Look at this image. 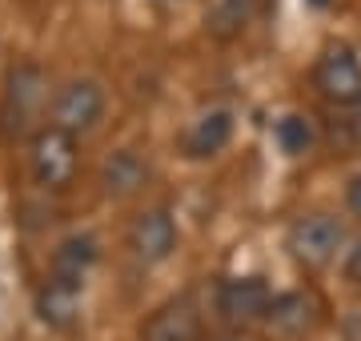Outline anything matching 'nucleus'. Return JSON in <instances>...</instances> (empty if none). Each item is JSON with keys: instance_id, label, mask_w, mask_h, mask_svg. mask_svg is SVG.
<instances>
[{"instance_id": "obj_1", "label": "nucleus", "mask_w": 361, "mask_h": 341, "mask_svg": "<svg viewBox=\"0 0 361 341\" xmlns=\"http://www.w3.org/2000/svg\"><path fill=\"white\" fill-rule=\"evenodd\" d=\"M28 169H32V181L44 193H65L68 185L77 181V169H80L77 137L56 129V125L37 129L32 141H28Z\"/></svg>"}, {"instance_id": "obj_2", "label": "nucleus", "mask_w": 361, "mask_h": 341, "mask_svg": "<svg viewBox=\"0 0 361 341\" xmlns=\"http://www.w3.org/2000/svg\"><path fill=\"white\" fill-rule=\"evenodd\" d=\"M52 97L56 92H52L49 68L32 65V61L8 68V77H4V120H8V129L28 132L52 108Z\"/></svg>"}, {"instance_id": "obj_3", "label": "nucleus", "mask_w": 361, "mask_h": 341, "mask_svg": "<svg viewBox=\"0 0 361 341\" xmlns=\"http://www.w3.org/2000/svg\"><path fill=\"white\" fill-rule=\"evenodd\" d=\"M345 245V225L329 217V213H305V217H297L289 225V233H285V249L293 257L297 265H305V269H325V265H334L337 249Z\"/></svg>"}, {"instance_id": "obj_4", "label": "nucleus", "mask_w": 361, "mask_h": 341, "mask_svg": "<svg viewBox=\"0 0 361 341\" xmlns=\"http://www.w3.org/2000/svg\"><path fill=\"white\" fill-rule=\"evenodd\" d=\"M313 89L322 92V101H329V105L353 108L361 101V61L345 44H329L313 65Z\"/></svg>"}, {"instance_id": "obj_5", "label": "nucleus", "mask_w": 361, "mask_h": 341, "mask_svg": "<svg viewBox=\"0 0 361 341\" xmlns=\"http://www.w3.org/2000/svg\"><path fill=\"white\" fill-rule=\"evenodd\" d=\"M104 117V89L97 80H68L65 89H56L52 97V125L56 129L85 137L101 125Z\"/></svg>"}, {"instance_id": "obj_6", "label": "nucleus", "mask_w": 361, "mask_h": 341, "mask_svg": "<svg viewBox=\"0 0 361 341\" xmlns=\"http://www.w3.org/2000/svg\"><path fill=\"white\" fill-rule=\"evenodd\" d=\"M273 305V289L261 277H229L217 289V309L229 326H261Z\"/></svg>"}, {"instance_id": "obj_7", "label": "nucleus", "mask_w": 361, "mask_h": 341, "mask_svg": "<svg viewBox=\"0 0 361 341\" xmlns=\"http://www.w3.org/2000/svg\"><path fill=\"white\" fill-rule=\"evenodd\" d=\"M129 249L141 265H161L177 249V225L165 209H145L129 225Z\"/></svg>"}, {"instance_id": "obj_8", "label": "nucleus", "mask_w": 361, "mask_h": 341, "mask_svg": "<svg viewBox=\"0 0 361 341\" xmlns=\"http://www.w3.org/2000/svg\"><path fill=\"white\" fill-rule=\"evenodd\" d=\"M261 326H265V333L277 337V341H301L313 326H317V305H313V297L301 293V289L277 293Z\"/></svg>"}, {"instance_id": "obj_9", "label": "nucleus", "mask_w": 361, "mask_h": 341, "mask_svg": "<svg viewBox=\"0 0 361 341\" xmlns=\"http://www.w3.org/2000/svg\"><path fill=\"white\" fill-rule=\"evenodd\" d=\"M233 141V113L229 108H205L201 117L185 129L180 137V153L189 161H209Z\"/></svg>"}, {"instance_id": "obj_10", "label": "nucleus", "mask_w": 361, "mask_h": 341, "mask_svg": "<svg viewBox=\"0 0 361 341\" xmlns=\"http://www.w3.org/2000/svg\"><path fill=\"white\" fill-rule=\"evenodd\" d=\"M80 289L77 281H65V277H49L44 285L37 289V317L40 326L49 329H73L80 317Z\"/></svg>"}, {"instance_id": "obj_11", "label": "nucleus", "mask_w": 361, "mask_h": 341, "mask_svg": "<svg viewBox=\"0 0 361 341\" xmlns=\"http://www.w3.org/2000/svg\"><path fill=\"white\" fill-rule=\"evenodd\" d=\"M197 333H201V314L193 297H177L145 321L141 341H197Z\"/></svg>"}, {"instance_id": "obj_12", "label": "nucleus", "mask_w": 361, "mask_h": 341, "mask_svg": "<svg viewBox=\"0 0 361 341\" xmlns=\"http://www.w3.org/2000/svg\"><path fill=\"white\" fill-rule=\"evenodd\" d=\"M145 185H149V165H145V157H141V153H133V149H116L113 157L101 165L104 197L129 201V197L141 193Z\"/></svg>"}, {"instance_id": "obj_13", "label": "nucleus", "mask_w": 361, "mask_h": 341, "mask_svg": "<svg viewBox=\"0 0 361 341\" xmlns=\"http://www.w3.org/2000/svg\"><path fill=\"white\" fill-rule=\"evenodd\" d=\"M97 261H101V245H97L89 233L65 237V241L56 245V253H52V277H65V281L85 285V277L92 273Z\"/></svg>"}, {"instance_id": "obj_14", "label": "nucleus", "mask_w": 361, "mask_h": 341, "mask_svg": "<svg viewBox=\"0 0 361 341\" xmlns=\"http://www.w3.org/2000/svg\"><path fill=\"white\" fill-rule=\"evenodd\" d=\"M257 0H205V32L213 40H237L253 25Z\"/></svg>"}, {"instance_id": "obj_15", "label": "nucleus", "mask_w": 361, "mask_h": 341, "mask_svg": "<svg viewBox=\"0 0 361 341\" xmlns=\"http://www.w3.org/2000/svg\"><path fill=\"white\" fill-rule=\"evenodd\" d=\"M277 144H281L285 157H301V153H310V149H313V125H310V117L289 113V117L277 120Z\"/></svg>"}, {"instance_id": "obj_16", "label": "nucleus", "mask_w": 361, "mask_h": 341, "mask_svg": "<svg viewBox=\"0 0 361 341\" xmlns=\"http://www.w3.org/2000/svg\"><path fill=\"white\" fill-rule=\"evenodd\" d=\"M345 277L353 285H361V237L353 241V249H349V257H345Z\"/></svg>"}, {"instance_id": "obj_17", "label": "nucleus", "mask_w": 361, "mask_h": 341, "mask_svg": "<svg viewBox=\"0 0 361 341\" xmlns=\"http://www.w3.org/2000/svg\"><path fill=\"white\" fill-rule=\"evenodd\" d=\"M345 205H349V213H353V217H361V173H357V177H349V185H345Z\"/></svg>"}, {"instance_id": "obj_18", "label": "nucleus", "mask_w": 361, "mask_h": 341, "mask_svg": "<svg viewBox=\"0 0 361 341\" xmlns=\"http://www.w3.org/2000/svg\"><path fill=\"white\" fill-rule=\"evenodd\" d=\"M353 108H357V113H353V120H349V125H353V137H357V144H361V101Z\"/></svg>"}, {"instance_id": "obj_19", "label": "nucleus", "mask_w": 361, "mask_h": 341, "mask_svg": "<svg viewBox=\"0 0 361 341\" xmlns=\"http://www.w3.org/2000/svg\"><path fill=\"white\" fill-rule=\"evenodd\" d=\"M310 4H317V8H322V4H329V0H310Z\"/></svg>"}]
</instances>
